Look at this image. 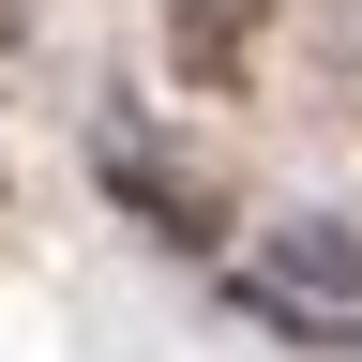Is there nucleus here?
<instances>
[{"label":"nucleus","mask_w":362,"mask_h":362,"mask_svg":"<svg viewBox=\"0 0 362 362\" xmlns=\"http://www.w3.org/2000/svg\"><path fill=\"white\" fill-rule=\"evenodd\" d=\"M226 302L272 317V332L317 347V362H362V226H347V211H287V226H257V242L226 257Z\"/></svg>","instance_id":"nucleus-1"},{"label":"nucleus","mask_w":362,"mask_h":362,"mask_svg":"<svg viewBox=\"0 0 362 362\" xmlns=\"http://www.w3.org/2000/svg\"><path fill=\"white\" fill-rule=\"evenodd\" d=\"M90 166H106V197L151 226V242H181V257H211V242H226V197H211V166H181L151 121H90Z\"/></svg>","instance_id":"nucleus-2"},{"label":"nucleus","mask_w":362,"mask_h":362,"mask_svg":"<svg viewBox=\"0 0 362 362\" xmlns=\"http://www.w3.org/2000/svg\"><path fill=\"white\" fill-rule=\"evenodd\" d=\"M257 45H272V0H166V76L211 90V106L257 76Z\"/></svg>","instance_id":"nucleus-3"},{"label":"nucleus","mask_w":362,"mask_h":362,"mask_svg":"<svg viewBox=\"0 0 362 362\" xmlns=\"http://www.w3.org/2000/svg\"><path fill=\"white\" fill-rule=\"evenodd\" d=\"M16 30H30V0H0V45H16Z\"/></svg>","instance_id":"nucleus-4"}]
</instances>
